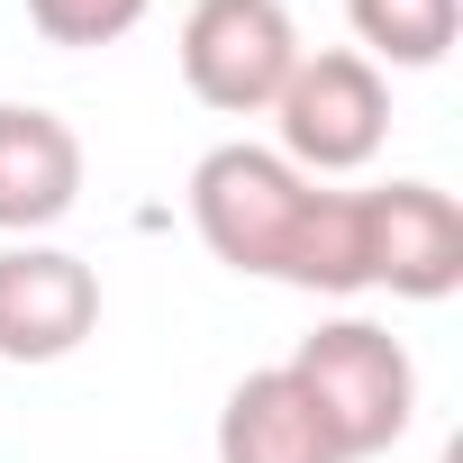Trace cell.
<instances>
[{
	"label": "cell",
	"instance_id": "cell-1",
	"mask_svg": "<svg viewBox=\"0 0 463 463\" xmlns=\"http://www.w3.org/2000/svg\"><path fill=\"white\" fill-rule=\"evenodd\" d=\"M282 373L309 391V409L327 418V436H336L345 463L391 454L409 436V418H418V364H409V345L382 318H318L291 345Z\"/></svg>",
	"mask_w": 463,
	"mask_h": 463
},
{
	"label": "cell",
	"instance_id": "cell-2",
	"mask_svg": "<svg viewBox=\"0 0 463 463\" xmlns=\"http://www.w3.org/2000/svg\"><path fill=\"white\" fill-rule=\"evenodd\" d=\"M264 118H273V155L291 173H309V182L364 173L391 137V73L364 64L354 46H318V55L291 64V82Z\"/></svg>",
	"mask_w": 463,
	"mask_h": 463
},
{
	"label": "cell",
	"instance_id": "cell-3",
	"mask_svg": "<svg viewBox=\"0 0 463 463\" xmlns=\"http://www.w3.org/2000/svg\"><path fill=\"white\" fill-rule=\"evenodd\" d=\"M309 173H291L273 146L255 137H227L191 164V227H200V246L227 264V273H246V282H273L282 273V246H291V227L309 209Z\"/></svg>",
	"mask_w": 463,
	"mask_h": 463
},
{
	"label": "cell",
	"instance_id": "cell-4",
	"mask_svg": "<svg viewBox=\"0 0 463 463\" xmlns=\"http://www.w3.org/2000/svg\"><path fill=\"white\" fill-rule=\"evenodd\" d=\"M173 55H182V82H191L200 109H218V118H264L309 46H300L291 0H191Z\"/></svg>",
	"mask_w": 463,
	"mask_h": 463
},
{
	"label": "cell",
	"instance_id": "cell-5",
	"mask_svg": "<svg viewBox=\"0 0 463 463\" xmlns=\"http://www.w3.org/2000/svg\"><path fill=\"white\" fill-rule=\"evenodd\" d=\"M100 327V273L73 246L10 237L0 246V364H64Z\"/></svg>",
	"mask_w": 463,
	"mask_h": 463
},
{
	"label": "cell",
	"instance_id": "cell-6",
	"mask_svg": "<svg viewBox=\"0 0 463 463\" xmlns=\"http://www.w3.org/2000/svg\"><path fill=\"white\" fill-rule=\"evenodd\" d=\"M364 246H373V291H391V300L463 291V209L436 182L364 191Z\"/></svg>",
	"mask_w": 463,
	"mask_h": 463
},
{
	"label": "cell",
	"instance_id": "cell-7",
	"mask_svg": "<svg viewBox=\"0 0 463 463\" xmlns=\"http://www.w3.org/2000/svg\"><path fill=\"white\" fill-rule=\"evenodd\" d=\"M82 200V137L46 100H0V237H46Z\"/></svg>",
	"mask_w": 463,
	"mask_h": 463
},
{
	"label": "cell",
	"instance_id": "cell-8",
	"mask_svg": "<svg viewBox=\"0 0 463 463\" xmlns=\"http://www.w3.org/2000/svg\"><path fill=\"white\" fill-rule=\"evenodd\" d=\"M209 445H218V463H345L327 418L309 409V391L282 364H264V373H246L237 391H227Z\"/></svg>",
	"mask_w": 463,
	"mask_h": 463
},
{
	"label": "cell",
	"instance_id": "cell-9",
	"mask_svg": "<svg viewBox=\"0 0 463 463\" xmlns=\"http://www.w3.org/2000/svg\"><path fill=\"white\" fill-rule=\"evenodd\" d=\"M291 291H318V300H354L373 291V246H364V191H309L300 227H291V246H282V273Z\"/></svg>",
	"mask_w": 463,
	"mask_h": 463
},
{
	"label": "cell",
	"instance_id": "cell-10",
	"mask_svg": "<svg viewBox=\"0 0 463 463\" xmlns=\"http://www.w3.org/2000/svg\"><path fill=\"white\" fill-rule=\"evenodd\" d=\"M345 19H354V55L382 64V73H427L454 55L463 37V0H345Z\"/></svg>",
	"mask_w": 463,
	"mask_h": 463
},
{
	"label": "cell",
	"instance_id": "cell-11",
	"mask_svg": "<svg viewBox=\"0 0 463 463\" xmlns=\"http://www.w3.org/2000/svg\"><path fill=\"white\" fill-rule=\"evenodd\" d=\"M155 0H28V28L64 55H91V46H118Z\"/></svg>",
	"mask_w": 463,
	"mask_h": 463
}]
</instances>
